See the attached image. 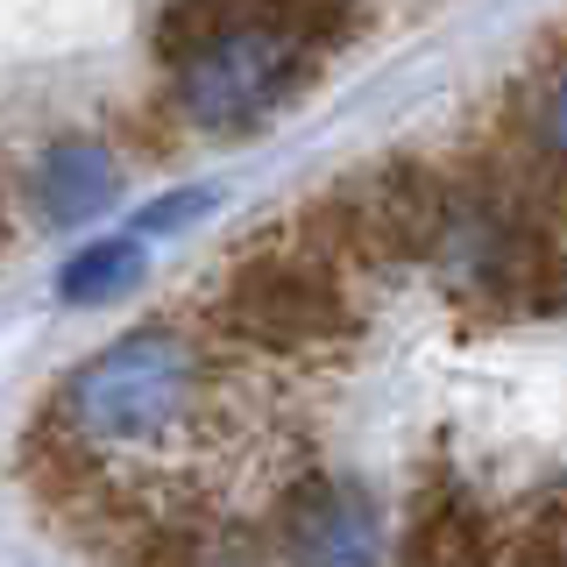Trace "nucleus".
<instances>
[{"label": "nucleus", "instance_id": "obj_1", "mask_svg": "<svg viewBox=\"0 0 567 567\" xmlns=\"http://www.w3.org/2000/svg\"><path fill=\"white\" fill-rule=\"evenodd\" d=\"M248 398L256 383L241 377L227 341L192 333L177 319H142L71 369L50 412L79 447H93L121 475L135 504L185 511L177 483L241 454Z\"/></svg>", "mask_w": 567, "mask_h": 567}, {"label": "nucleus", "instance_id": "obj_2", "mask_svg": "<svg viewBox=\"0 0 567 567\" xmlns=\"http://www.w3.org/2000/svg\"><path fill=\"white\" fill-rule=\"evenodd\" d=\"M362 29L348 8H220L192 58L171 64V114L199 135H256L312 93L333 43Z\"/></svg>", "mask_w": 567, "mask_h": 567}, {"label": "nucleus", "instance_id": "obj_3", "mask_svg": "<svg viewBox=\"0 0 567 567\" xmlns=\"http://www.w3.org/2000/svg\"><path fill=\"white\" fill-rule=\"evenodd\" d=\"M362 333L354 284L333 277L312 248L291 235L256 241L220 284V341L248 354H284V362H319L341 354Z\"/></svg>", "mask_w": 567, "mask_h": 567}, {"label": "nucleus", "instance_id": "obj_4", "mask_svg": "<svg viewBox=\"0 0 567 567\" xmlns=\"http://www.w3.org/2000/svg\"><path fill=\"white\" fill-rule=\"evenodd\" d=\"M270 546L284 567H383L390 560L383 504L341 468H306L277 489Z\"/></svg>", "mask_w": 567, "mask_h": 567}, {"label": "nucleus", "instance_id": "obj_5", "mask_svg": "<svg viewBox=\"0 0 567 567\" xmlns=\"http://www.w3.org/2000/svg\"><path fill=\"white\" fill-rule=\"evenodd\" d=\"M114 199H121V156L100 135H58L29 171V206L50 227L100 220Z\"/></svg>", "mask_w": 567, "mask_h": 567}, {"label": "nucleus", "instance_id": "obj_6", "mask_svg": "<svg viewBox=\"0 0 567 567\" xmlns=\"http://www.w3.org/2000/svg\"><path fill=\"white\" fill-rule=\"evenodd\" d=\"M398 567H489V525H483V504L468 496V483L433 475L419 489Z\"/></svg>", "mask_w": 567, "mask_h": 567}, {"label": "nucleus", "instance_id": "obj_7", "mask_svg": "<svg viewBox=\"0 0 567 567\" xmlns=\"http://www.w3.org/2000/svg\"><path fill=\"white\" fill-rule=\"evenodd\" d=\"M142 262L150 256H142L135 235H100L58 270V298L64 306H106V298H121V291L142 284Z\"/></svg>", "mask_w": 567, "mask_h": 567}, {"label": "nucleus", "instance_id": "obj_8", "mask_svg": "<svg viewBox=\"0 0 567 567\" xmlns=\"http://www.w3.org/2000/svg\"><path fill=\"white\" fill-rule=\"evenodd\" d=\"M525 135H532V156H539V164H560L567 171V58L532 85Z\"/></svg>", "mask_w": 567, "mask_h": 567}, {"label": "nucleus", "instance_id": "obj_9", "mask_svg": "<svg viewBox=\"0 0 567 567\" xmlns=\"http://www.w3.org/2000/svg\"><path fill=\"white\" fill-rule=\"evenodd\" d=\"M518 567H567V489L539 496L518 539Z\"/></svg>", "mask_w": 567, "mask_h": 567}, {"label": "nucleus", "instance_id": "obj_10", "mask_svg": "<svg viewBox=\"0 0 567 567\" xmlns=\"http://www.w3.org/2000/svg\"><path fill=\"white\" fill-rule=\"evenodd\" d=\"M206 206H213V185H185V192H171V199H156V206H142V213H135V241H142V235H171V227L199 220Z\"/></svg>", "mask_w": 567, "mask_h": 567}, {"label": "nucleus", "instance_id": "obj_11", "mask_svg": "<svg viewBox=\"0 0 567 567\" xmlns=\"http://www.w3.org/2000/svg\"><path fill=\"white\" fill-rule=\"evenodd\" d=\"M0 248H8V185H0Z\"/></svg>", "mask_w": 567, "mask_h": 567}]
</instances>
